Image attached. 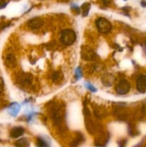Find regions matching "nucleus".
Instances as JSON below:
<instances>
[{
  "instance_id": "aec40b11",
  "label": "nucleus",
  "mask_w": 146,
  "mask_h": 147,
  "mask_svg": "<svg viewBox=\"0 0 146 147\" xmlns=\"http://www.w3.org/2000/svg\"><path fill=\"white\" fill-rule=\"evenodd\" d=\"M4 82L2 78L0 76V93L4 90Z\"/></svg>"
},
{
  "instance_id": "4468645a",
  "label": "nucleus",
  "mask_w": 146,
  "mask_h": 147,
  "mask_svg": "<svg viewBox=\"0 0 146 147\" xmlns=\"http://www.w3.org/2000/svg\"><path fill=\"white\" fill-rule=\"evenodd\" d=\"M114 115L115 116H116V117L117 118V119H124V118H125L126 116H127V113H126L125 110L123 109L122 108L119 107L118 109L115 110Z\"/></svg>"
},
{
  "instance_id": "f03ea898",
  "label": "nucleus",
  "mask_w": 146,
  "mask_h": 147,
  "mask_svg": "<svg viewBox=\"0 0 146 147\" xmlns=\"http://www.w3.org/2000/svg\"><path fill=\"white\" fill-rule=\"evenodd\" d=\"M77 35L74 31L70 29H65L61 32L60 40L65 45H71L75 42Z\"/></svg>"
},
{
  "instance_id": "7ed1b4c3",
  "label": "nucleus",
  "mask_w": 146,
  "mask_h": 147,
  "mask_svg": "<svg viewBox=\"0 0 146 147\" xmlns=\"http://www.w3.org/2000/svg\"><path fill=\"white\" fill-rule=\"evenodd\" d=\"M97 30L102 34H107L112 30V24L109 20L104 17H99L95 21Z\"/></svg>"
},
{
  "instance_id": "f3484780",
  "label": "nucleus",
  "mask_w": 146,
  "mask_h": 147,
  "mask_svg": "<svg viewBox=\"0 0 146 147\" xmlns=\"http://www.w3.org/2000/svg\"><path fill=\"white\" fill-rule=\"evenodd\" d=\"M91 5L89 3H84L82 6V15L84 17H87L89 14V11L90 9Z\"/></svg>"
},
{
  "instance_id": "ddd939ff",
  "label": "nucleus",
  "mask_w": 146,
  "mask_h": 147,
  "mask_svg": "<svg viewBox=\"0 0 146 147\" xmlns=\"http://www.w3.org/2000/svg\"><path fill=\"white\" fill-rule=\"evenodd\" d=\"M94 114L97 119H102L106 116V111L102 107H97L94 109Z\"/></svg>"
},
{
  "instance_id": "dca6fc26",
  "label": "nucleus",
  "mask_w": 146,
  "mask_h": 147,
  "mask_svg": "<svg viewBox=\"0 0 146 147\" xmlns=\"http://www.w3.org/2000/svg\"><path fill=\"white\" fill-rule=\"evenodd\" d=\"M37 146L38 147H49V144L45 139H44L43 138L39 137L37 138Z\"/></svg>"
},
{
  "instance_id": "9d476101",
  "label": "nucleus",
  "mask_w": 146,
  "mask_h": 147,
  "mask_svg": "<svg viewBox=\"0 0 146 147\" xmlns=\"http://www.w3.org/2000/svg\"><path fill=\"white\" fill-rule=\"evenodd\" d=\"M24 133V129L21 126L14 127L10 131V136L13 139H17L22 136Z\"/></svg>"
},
{
  "instance_id": "423d86ee",
  "label": "nucleus",
  "mask_w": 146,
  "mask_h": 147,
  "mask_svg": "<svg viewBox=\"0 0 146 147\" xmlns=\"http://www.w3.org/2000/svg\"><path fill=\"white\" fill-rule=\"evenodd\" d=\"M44 24V21L40 17H35L30 19L27 22V26L32 30H37L42 27Z\"/></svg>"
},
{
  "instance_id": "a211bd4d",
  "label": "nucleus",
  "mask_w": 146,
  "mask_h": 147,
  "mask_svg": "<svg viewBox=\"0 0 146 147\" xmlns=\"http://www.w3.org/2000/svg\"><path fill=\"white\" fill-rule=\"evenodd\" d=\"M85 87L87 88L88 90H90V91H92V92H96V91H97V88H94V86H93L92 85L91 83H85Z\"/></svg>"
},
{
  "instance_id": "0eeeda50",
  "label": "nucleus",
  "mask_w": 146,
  "mask_h": 147,
  "mask_svg": "<svg viewBox=\"0 0 146 147\" xmlns=\"http://www.w3.org/2000/svg\"><path fill=\"white\" fill-rule=\"evenodd\" d=\"M19 84L22 86H27L30 85L32 81V76L28 73H21L17 77Z\"/></svg>"
},
{
  "instance_id": "20e7f679",
  "label": "nucleus",
  "mask_w": 146,
  "mask_h": 147,
  "mask_svg": "<svg viewBox=\"0 0 146 147\" xmlns=\"http://www.w3.org/2000/svg\"><path fill=\"white\" fill-rule=\"evenodd\" d=\"M130 88H131V85L126 80H120L115 86V90L119 95L127 94L130 91Z\"/></svg>"
},
{
  "instance_id": "a878e982",
  "label": "nucleus",
  "mask_w": 146,
  "mask_h": 147,
  "mask_svg": "<svg viewBox=\"0 0 146 147\" xmlns=\"http://www.w3.org/2000/svg\"><path fill=\"white\" fill-rule=\"evenodd\" d=\"M124 1H126V0H124Z\"/></svg>"
},
{
  "instance_id": "6ab92c4d",
  "label": "nucleus",
  "mask_w": 146,
  "mask_h": 147,
  "mask_svg": "<svg viewBox=\"0 0 146 147\" xmlns=\"http://www.w3.org/2000/svg\"><path fill=\"white\" fill-rule=\"evenodd\" d=\"M75 77H76V78H77V80H78V79H80V78L82 77V70H81V68H80V67H78L77 69H76Z\"/></svg>"
},
{
  "instance_id": "9b49d317",
  "label": "nucleus",
  "mask_w": 146,
  "mask_h": 147,
  "mask_svg": "<svg viewBox=\"0 0 146 147\" xmlns=\"http://www.w3.org/2000/svg\"><path fill=\"white\" fill-rule=\"evenodd\" d=\"M63 78H64V76H63L62 73L60 71L54 72L52 74V80L56 84H59V83H61L62 81Z\"/></svg>"
},
{
  "instance_id": "f8f14e48",
  "label": "nucleus",
  "mask_w": 146,
  "mask_h": 147,
  "mask_svg": "<svg viewBox=\"0 0 146 147\" xmlns=\"http://www.w3.org/2000/svg\"><path fill=\"white\" fill-rule=\"evenodd\" d=\"M20 109V106L18 103H11V106L9 107V113L11 116H16L18 113V112L19 111Z\"/></svg>"
},
{
  "instance_id": "393cba45",
  "label": "nucleus",
  "mask_w": 146,
  "mask_h": 147,
  "mask_svg": "<svg viewBox=\"0 0 146 147\" xmlns=\"http://www.w3.org/2000/svg\"><path fill=\"white\" fill-rule=\"evenodd\" d=\"M144 47H145V50L146 51V42L144 43Z\"/></svg>"
},
{
  "instance_id": "5701e85b",
  "label": "nucleus",
  "mask_w": 146,
  "mask_h": 147,
  "mask_svg": "<svg viewBox=\"0 0 146 147\" xmlns=\"http://www.w3.org/2000/svg\"><path fill=\"white\" fill-rule=\"evenodd\" d=\"M125 144V141H121L119 142V147H124Z\"/></svg>"
},
{
  "instance_id": "4be33fe9",
  "label": "nucleus",
  "mask_w": 146,
  "mask_h": 147,
  "mask_svg": "<svg viewBox=\"0 0 146 147\" xmlns=\"http://www.w3.org/2000/svg\"><path fill=\"white\" fill-rule=\"evenodd\" d=\"M112 2V0H102V3L104 6H109Z\"/></svg>"
},
{
  "instance_id": "39448f33",
  "label": "nucleus",
  "mask_w": 146,
  "mask_h": 147,
  "mask_svg": "<svg viewBox=\"0 0 146 147\" xmlns=\"http://www.w3.org/2000/svg\"><path fill=\"white\" fill-rule=\"evenodd\" d=\"M81 57L84 60L92 61L95 58L96 54L91 47L87 45H84L81 48Z\"/></svg>"
},
{
  "instance_id": "2eb2a0df",
  "label": "nucleus",
  "mask_w": 146,
  "mask_h": 147,
  "mask_svg": "<svg viewBox=\"0 0 146 147\" xmlns=\"http://www.w3.org/2000/svg\"><path fill=\"white\" fill-rule=\"evenodd\" d=\"M16 147H29V142L26 138H21L15 143Z\"/></svg>"
},
{
  "instance_id": "b1692460",
  "label": "nucleus",
  "mask_w": 146,
  "mask_h": 147,
  "mask_svg": "<svg viewBox=\"0 0 146 147\" xmlns=\"http://www.w3.org/2000/svg\"><path fill=\"white\" fill-rule=\"evenodd\" d=\"M140 4H141L142 7H146V1H145V0H143V1H141V3H140Z\"/></svg>"
},
{
  "instance_id": "f257e3e1",
  "label": "nucleus",
  "mask_w": 146,
  "mask_h": 147,
  "mask_svg": "<svg viewBox=\"0 0 146 147\" xmlns=\"http://www.w3.org/2000/svg\"><path fill=\"white\" fill-rule=\"evenodd\" d=\"M50 115L57 124H61L64 119V110L61 105L54 104L50 108Z\"/></svg>"
},
{
  "instance_id": "6e6552de",
  "label": "nucleus",
  "mask_w": 146,
  "mask_h": 147,
  "mask_svg": "<svg viewBox=\"0 0 146 147\" xmlns=\"http://www.w3.org/2000/svg\"><path fill=\"white\" fill-rule=\"evenodd\" d=\"M136 88L140 93H145L146 92V76L141 75L137 79Z\"/></svg>"
},
{
  "instance_id": "1a4fd4ad",
  "label": "nucleus",
  "mask_w": 146,
  "mask_h": 147,
  "mask_svg": "<svg viewBox=\"0 0 146 147\" xmlns=\"http://www.w3.org/2000/svg\"><path fill=\"white\" fill-rule=\"evenodd\" d=\"M5 64L10 68H14L17 65V60L12 53H9L5 57Z\"/></svg>"
},
{
  "instance_id": "412c9836",
  "label": "nucleus",
  "mask_w": 146,
  "mask_h": 147,
  "mask_svg": "<svg viewBox=\"0 0 146 147\" xmlns=\"http://www.w3.org/2000/svg\"><path fill=\"white\" fill-rule=\"evenodd\" d=\"M7 4H8V2H7V1H4V0H0V9L5 8Z\"/></svg>"
}]
</instances>
